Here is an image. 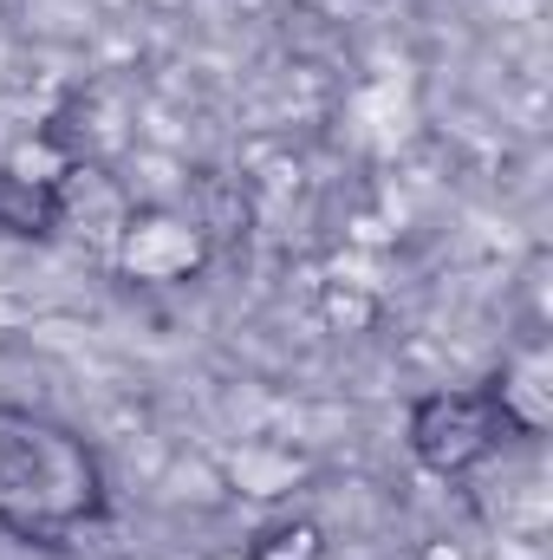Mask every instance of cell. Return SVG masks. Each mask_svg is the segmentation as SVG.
Listing matches in <instances>:
<instances>
[{"label": "cell", "instance_id": "6da1fadb", "mask_svg": "<svg viewBox=\"0 0 553 560\" xmlns=\"http://www.w3.org/2000/svg\"><path fill=\"white\" fill-rule=\"evenodd\" d=\"M98 509H105V469L85 436L0 411V528L66 535Z\"/></svg>", "mask_w": 553, "mask_h": 560}, {"label": "cell", "instance_id": "7a4b0ae2", "mask_svg": "<svg viewBox=\"0 0 553 560\" xmlns=\"http://www.w3.org/2000/svg\"><path fill=\"white\" fill-rule=\"evenodd\" d=\"M495 443H502V418H495L489 392L436 385V392L411 398V411H404V450L416 456V469H430L443 482L475 476L495 456Z\"/></svg>", "mask_w": 553, "mask_h": 560}, {"label": "cell", "instance_id": "3957f363", "mask_svg": "<svg viewBox=\"0 0 553 560\" xmlns=\"http://www.w3.org/2000/svg\"><path fill=\"white\" fill-rule=\"evenodd\" d=\"M215 261L189 209H131L111 235V268L138 287H183Z\"/></svg>", "mask_w": 553, "mask_h": 560}, {"label": "cell", "instance_id": "277c9868", "mask_svg": "<svg viewBox=\"0 0 553 560\" xmlns=\"http://www.w3.org/2000/svg\"><path fill=\"white\" fill-rule=\"evenodd\" d=\"M215 463H222L228 502H286L293 489L313 482V456L293 450V443H280V436H242Z\"/></svg>", "mask_w": 553, "mask_h": 560}, {"label": "cell", "instance_id": "5b68a950", "mask_svg": "<svg viewBox=\"0 0 553 560\" xmlns=\"http://www.w3.org/2000/svg\"><path fill=\"white\" fill-rule=\"evenodd\" d=\"M489 405L508 436H541L553 423V385H548V352L541 339H528L515 359H502V372L489 378Z\"/></svg>", "mask_w": 553, "mask_h": 560}, {"label": "cell", "instance_id": "8992f818", "mask_svg": "<svg viewBox=\"0 0 553 560\" xmlns=\"http://www.w3.org/2000/svg\"><path fill=\"white\" fill-rule=\"evenodd\" d=\"M111 170H118V189L131 209H189L196 176H202L189 150H156V143H131Z\"/></svg>", "mask_w": 553, "mask_h": 560}, {"label": "cell", "instance_id": "52a82bcc", "mask_svg": "<svg viewBox=\"0 0 553 560\" xmlns=\"http://www.w3.org/2000/svg\"><path fill=\"white\" fill-rule=\"evenodd\" d=\"M255 189H248V176H228V170H202L196 176V196H189V215H196V229L209 235V248H228V242H248V229H255Z\"/></svg>", "mask_w": 553, "mask_h": 560}, {"label": "cell", "instance_id": "ba28073f", "mask_svg": "<svg viewBox=\"0 0 553 560\" xmlns=\"http://www.w3.org/2000/svg\"><path fill=\"white\" fill-rule=\"evenodd\" d=\"M156 502L163 509H189V515H215L228 509V482H222V463L215 450H176L156 476Z\"/></svg>", "mask_w": 553, "mask_h": 560}, {"label": "cell", "instance_id": "9c48e42d", "mask_svg": "<svg viewBox=\"0 0 553 560\" xmlns=\"http://www.w3.org/2000/svg\"><path fill=\"white\" fill-rule=\"evenodd\" d=\"M313 313L332 339H365L385 326V293L372 280H345V275H326L313 287Z\"/></svg>", "mask_w": 553, "mask_h": 560}, {"label": "cell", "instance_id": "30bf717a", "mask_svg": "<svg viewBox=\"0 0 553 560\" xmlns=\"http://www.w3.org/2000/svg\"><path fill=\"white\" fill-rule=\"evenodd\" d=\"M72 163H79V156L52 138L46 125H39V131H20V138L0 150V176H13V183H26V189H52V196H59V183H66Z\"/></svg>", "mask_w": 553, "mask_h": 560}, {"label": "cell", "instance_id": "8fae6325", "mask_svg": "<svg viewBox=\"0 0 553 560\" xmlns=\"http://www.w3.org/2000/svg\"><path fill=\"white\" fill-rule=\"evenodd\" d=\"M0 235L7 242H52L59 235V196L0 176Z\"/></svg>", "mask_w": 553, "mask_h": 560}, {"label": "cell", "instance_id": "7c38bea8", "mask_svg": "<svg viewBox=\"0 0 553 560\" xmlns=\"http://www.w3.org/2000/svg\"><path fill=\"white\" fill-rule=\"evenodd\" d=\"M326 555H332V535H326L319 515H274L268 528H255L242 560H326Z\"/></svg>", "mask_w": 553, "mask_h": 560}, {"label": "cell", "instance_id": "4fadbf2b", "mask_svg": "<svg viewBox=\"0 0 553 560\" xmlns=\"http://www.w3.org/2000/svg\"><path fill=\"white\" fill-rule=\"evenodd\" d=\"M345 248L352 255H398V222L378 209V202H358L345 215Z\"/></svg>", "mask_w": 553, "mask_h": 560}, {"label": "cell", "instance_id": "5bb4252c", "mask_svg": "<svg viewBox=\"0 0 553 560\" xmlns=\"http://www.w3.org/2000/svg\"><path fill=\"white\" fill-rule=\"evenodd\" d=\"M416 560H489V555H475L462 535H436V541H423V548H416Z\"/></svg>", "mask_w": 553, "mask_h": 560}, {"label": "cell", "instance_id": "9a60e30c", "mask_svg": "<svg viewBox=\"0 0 553 560\" xmlns=\"http://www.w3.org/2000/svg\"><path fill=\"white\" fill-rule=\"evenodd\" d=\"M280 0H228V13H242V20H268Z\"/></svg>", "mask_w": 553, "mask_h": 560}]
</instances>
